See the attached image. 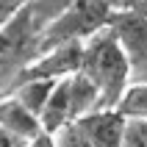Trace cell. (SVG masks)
<instances>
[{"label":"cell","instance_id":"1","mask_svg":"<svg viewBox=\"0 0 147 147\" xmlns=\"http://www.w3.org/2000/svg\"><path fill=\"white\" fill-rule=\"evenodd\" d=\"M81 72L97 86L103 108H117L119 106L122 94L133 83V67L128 61V56L122 53L117 36L111 33V28H106L97 36H92L83 45Z\"/></svg>","mask_w":147,"mask_h":147},{"label":"cell","instance_id":"2","mask_svg":"<svg viewBox=\"0 0 147 147\" xmlns=\"http://www.w3.org/2000/svg\"><path fill=\"white\" fill-rule=\"evenodd\" d=\"M114 14V0H78L39 31V53L56 50L61 45H72V42L86 45L92 36L111 28Z\"/></svg>","mask_w":147,"mask_h":147},{"label":"cell","instance_id":"3","mask_svg":"<svg viewBox=\"0 0 147 147\" xmlns=\"http://www.w3.org/2000/svg\"><path fill=\"white\" fill-rule=\"evenodd\" d=\"M83 64V45L72 42V45H61L56 50L39 53L31 64L25 67L17 81H31V78H42V81H64L81 72Z\"/></svg>","mask_w":147,"mask_h":147},{"label":"cell","instance_id":"4","mask_svg":"<svg viewBox=\"0 0 147 147\" xmlns=\"http://www.w3.org/2000/svg\"><path fill=\"white\" fill-rule=\"evenodd\" d=\"M111 33L133 67V78L147 69V17L133 11H117L111 20Z\"/></svg>","mask_w":147,"mask_h":147},{"label":"cell","instance_id":"5","mask_svg":"<svg viewBox=\"0 0 147 147\" xmlns=\"http://www.w3.org/2000/svg\"><path fill=\"white\" fill-rule=\"evenodd\" d=\"M78 125L94 147H125L128 142V119L117 108L94 111V114L83 117Z\"/></svg>","mask_w":147,"mask_h":147},{"label":"cell","instance_id":"6","mask_svg":"<svg viewBox=\"0 0 147 147\" xmlns=\"http://www.w3.org/2000/svg\"><path fill=\"white\" fill-rule=\"evenodd\" d=\"M0 125L6 131L17 133L25 142H33V139H39L42 133H45L42 131V119L33 111H28L14 94H8V97L0 100Z\"/></svg>","mask_w":147,"mask_h":147},{"label":"cell","instance_id":"7","mask_svg":"<svg viewBox=\"0 0 147 147\" xmlns=\"http://www.w3.org/2000/svg\"><path fill=\"white\" fill-rule=\"evenodd\" d=\"M39 119H42V131L50 133V136H56L67 125H72V103H69V83H67V78L58 81L56 92H53V97L45 106Z\"/></svg>","mask_w":147,"mask_h":147},{"label":"cell","instance_id":"8","mask_svg":"<svg viewBox=\"0 0 147 147\" xmlns=\"http://www.w3.org/2000/svg\"><path fill=\"white\" fill-rule=\"evenodd\" d=\"M69 83V103H72V122H81L83 117L94 114V111H103V103H100V92L97 86L86 78L83 72L67 78Z\"/></svg>","mask_w":147,"mask_h":147},{"label":"cell","instance_id":"9","mask_svg":"<svg viewBox=\"0 0 147 147\" xmlns=\"http://www.w3.org/2000/svg\"><path fill=\"white\" fill-rule=\"evenodd\" d=\"M58 81H42V78H31V81H17L14 83V94L28 111H33L36 117H42L45 106L50 103L53 92H56Z\"/></svg>","mask_w":147,"mask_h":147},{"label":"cell","instance_id":"10","mask_svg":"<svg viewBox=\"0 0 147 147\" xmlns=\"http://www.w3.org/2000/svg\"><path fill=\"white\" fill-rule=\"evenodd\" d=\"M117 111L128 122H147V81H133L122 94Z\"/></svg>","mask_w":147,"mask_h":147},{"label":"cell","instance_id":"11","mask_svg":"<svg viewBox=\"0 0 147 147\" xmlns=\"http://www.w3.org/2000/svg\"><path fill=\"white\" fill-rule=\"evenodd\" d=\"M72 3H78V0H31V6H33V11H31V17L36 20V25H39V31L45 28L47 22H53L64 8H69Z\"/></svg>","mask_w":147,"mask_h":147},{"label":"cell","instance_id":"12","mask_svg":"<svg viewBox=\"0 0 147 147\" xmlns=\"http://www.w3.org/2000/svg\"><path fill=\"white\" fill-rule=\"evenodd\" d=\"M56 147H94V144L86 139V133L81 131V125L72 122V125H67L61 133H56Z\"/></svg>","mask_w":147,"mask_h":147},{"label":"cell","instance_id":"13","mask_svg":"<svg viewBox=\"0 0 147 147\" xmlns=\"http://www.w3.org/2000/svg\"><path fill=\"white\" fill-rule=\"evenodd\" d=\"M31 0H0V28H6L20 11H28Z\"/></svg>","mask_w":147,"mask_h":147},{"label":"cell","instance_id":"14","mask_svg":"<svg viewBox=\"0 0 147 147\" xmlns=\"http://www.w3.org/2000/svg\"><path fill=\"white\" fill-rule=\"evenodd\" d=\"M125 147H147V122H128Z\"/></svg>","mask_w":147,"mask_h":147},{"label":"cell","instance_id":"15","mask_svg":"<svg viewBox=\"0 0 147 147\" xmlns=\"http://www.w3.org/2000/svg\"><path fill=\"white\" fill-rule=\"evenodd\" d=\"M117 11H133V14L147 17V0H114Z\"/></svg>","mask_w":147,"mask_h":147},{"label":"cell","instance_id":"16","mask_svg":"<svg viewBox=\"0 0 147 147\" xmlns=\"http://www.w3.org/2000/svg\"><path fill=\"white\" fill-rule=\"evenodd\" d=\"M31 142H25V139H20L17 133H11V131H6L3 125H0V147H28Z\"/></svg>","mask_w":147,"mask_h":147},{"label":"cell","instance_id":"17","mask_svg":"<svg viewBox=\"0 0 147 147\" xmlns=\"http://www.w3.org/2000/svg\"><path fill=\"white\" fill-rule=\"evenodd\" d=\"M133 81H147V69H144V72H142V75H136Z\"/></svg>","mask_w":147,"mask_h":147}]
</instances>
